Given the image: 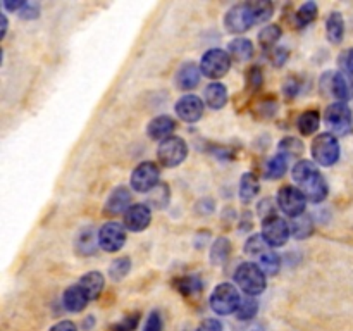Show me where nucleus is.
I'll list each match as a JSON object with an SVG mask.
<instances>
[{
    "instance_id": "ddd939ff",
    "label": "nucleus",
    "mask_w": 353,
    "mask_h": 331,
    "mask_svg": "<svg viewBox=\"0 0 353 331\" xmlns=\"http://www.w3.org/2000/svg\"><path fill=\"white\" fill-rule=\"evenodd\" d=\"M152 210L147 203H133L124 212V228L130 231H145L150 226Z\"/></svg>"
},
{
    "instance_id": "cd10ccee",
    "label": "nucleus",
    "mask_w": 353,
    "mask_h": 331,
    "mask_svg": "<svg viewBox=\"0 0 353 331\" xmlns=\"http://www.w3.org/2000/svg\"><path fill=\"white\" fill-rule=\"evenodd\" d=\"M296 124H299V130L303 137H310V134H314L317 130H319L321 114L314 109L307 110V112H303L302 116L299 117Z\"/></svg>"
},
{
    "instance_id": "c85d7f7f",
    "label": "nucleus",
    "mask_w": 353,
    "mask_h": 331,
    "mask_svg": "<svg viewBox=\"0 0 353 331\" xmlns=\"http://www.w3.org/2000/svg\"><path fill=\"white\" fill-rule=\"evenodd\" d=\"M290 230H292V234L299 240H303V238H309L310 234L314 233V221L309 214H302L299 217H293V221L290 223Z\"/></svg>"
},
{
    "instance_id": "c756f323",
    "label": "nucleus",
    "mask_w": 353,
    "mask_h": 331,
    "mask_svg": "<svg viewBox=\"0 0 353 331\" xmlns=\"http://www.w3.org/2000/svg\"><path fill=\"white\" fill-rule=\"evenodd\" d=\"M278 150V154H281L283 157H286L290 161V159L300 157L303 154V150H305V145H303V141L300 138L286 137L279 141Z\"/></svg>"
},
{
    "instance_id": "de8ad7c7",
    "label": "nucleus",
    "mask_w": 353,
    "mask_h": 331,
    "mask_svg": "<svg viewBox=\"0 0 353 331\" xmlns=\"http://www.w3.org/2000/svg\"><path fill=\"white\" fill-rule=\"evenodd\" d=\"M288 57H290V52L286 50L285 47H276L274 50H272V64H274L276 68L285 66V62L288 61Z\"/></svg>"
},
{
    "instance_id": "c9c22d12",
    "label": "nucleus",
    "mask_w": 353,
    "mask_h": 331,
    "mask_svg": "<svg viewBox=\"0 0 353 331\" xmlns=\"http://www.w3.org/2000/svg\"><path fill=\"white\" fill-rule=\"evenodd\" d=\"M259 312V302L255 300V297H247V299H241L240 307L234 314H236L238 321H250L257 316Z\"/></svg>"
},
{
    "instance_id": "37998d69",
    "label": "nucleus",
    "mask_w": 353,
    "mask_h": 331,
    "mask_svg": "<svg viewBox=\"0 0 353 331\" xmlns=\"http://www.w3.org/2000/svg\"><path fill=\"white\" fill-rule=\"evenodd\" d=\"M143 331H162V317L159 310L150 312V316H148L147 323L143 326Z\"/></svg>"
},
{
    "instance_id": "4468645a",
    "label": "nucleus",
    "mask_w": 353,
    "mask_h": 331,
    "mask_svg": "<svg viewBox=\"0 0 353 331\" xmlns=\"http://www.w3.org/2000/svg\"><path fill=\"white\" fill-rule=\"evenodd\" d=\"M330 88V93L338 99V102H347V100L353 99V76L347 74V72L340 71L330 74V83L323 79V86Z\"/></svg>"
},
{
    "instance_id": "412c9836",
    "label": "nucleus",
    "mask_w": 353,
    "mask_h": 331,
    "mask_svg": "<svg viewBox=\"0 0 353 331\" xmlns=\"http://www.w3.org/2000/svg\"><path fill=\"white\" fill-rule=\"evenodd\" d=\"M203 95H205L207 107H210L214 110H219L228 103L230 93H228V88L223 83H210V85H207Z\"/></svg>"
},
{
    "instance_id": "7c9ffc66",
    "label": "nucleus",
    "mask_w": 353,
    "mask_h": 331,
    "mask_svg": "<svg viewBox=\"0 0 353 331\" xmlns=\"http://www.w3.org/2000/svg\"><path fill=\"white\" fill-rule=\"evenodd\" d=\"M286 171H288V159L283 157L281 154H276L265 164L264 174L268 179H279L286 174Z\"/></svg>"
},
{
    "instance_id": "4c0bfd02",
    "label": "nucleus",
    "mask_w": 353,
    "mask_h": 331,
    "mask_svg": "<svg viewBox=\"0 0 353 331\" xmlns=\"http://www.w3.org/2000/svg\"><path fill=\"white\" fill-rule=\"evenodd\" d=\"M131 271V259L130 257H119L110 264L109 268V276L114 281H121V279L126 278Z\"/></svg>"
},
{
    "instance_id": "f8f14e48",
    "label": "nucleus",
    "mask_w": 353,
    "mask_h": 331,
    "mask_svg": "<svg viewBox=\"0 0 353 331\" xmlns=\"http://www.w3.org/2000/svg\"><path fill=\"white\" fill-rule=\"evenodd\" d=\"M124 243H126V230H124V224L109 221V223H105L99 230V245L105 252L121 250L124 247Z\"/></svg>"
},
{
    "instance_id": "72a5a7b5",
    "label": "nucleus",
    "mask_w": 353,
    "mask_h": 331,
    "mask_svg": "<svg viewBox=\"0 0 353 331\" xmlns=\"http://www.w3.org/2000/svg\"><path fill=\"white\" fill-rule=\"evenodd\" d=\"M169 199H171V190H169V185H164V183H159L154 190L148 195V205L157 207V209H164L169 203Z\"/></svg>"
},
{
    "instance_id": "5701e85b",
    "label": "nucleus",
    "mask_w": 353,
    "mask_h": 331,
    "mask_svg": "<svg viewBox=\"0 0 353 331\" xmlns=\"http://www.w3.org/2000/svg\"><path fill=\"white\" fill-rule=\"evenodd\" d=\"M261 190V181L254 172H245L240 181V200L243 203H250Z\"/></svg>"
},
{
    "instance_id": "f704fd0d",
    "label": "nucleus",
    "mask_w": 353,
    "mask_h": 331,
    "mask_svg": "<svg viewBox=\"0 0 353 331\" xmlns=\"http://www.w3.org/2000/svg\"><path fill=\"white\" fill-rule=\"evenodd\" d=\"M259 265L265 272V276H276L279 272V269H281V259H279V255L276 252L269 250L259 259Z\"/></svg>"
},
{
    "instance_id": "2eb2a0df",
    "label": "nucleus",
    "mask_w": 353,
    "mask_h": 331,
    "mask_svg": "<svg viewBox=\"0 0 353 331\" xmlns=\"http://www.w3.org/2000/svg\"><path fill=\"white\" fill-rule=\"evenodd\" d=\"M176 114L185 123H196L203 116V100L196 95H185L176 102Z\"/></svg>"
},
{
    "instance_id": "4be33fe9",
    "label": "nucleus",
    "mask_w": 353,
    "mask_h": 331,
    "mask_svg": "<svg viewBox=\"0 0 353 331\" xmlns=\"http://www.w3.org/2000/svg\"><path fill=\"white\" fill-rule=\"evenodd\" d=\"M174 286L183 297H196V295H200L203 290L202 279H200V276H196V274L181 276V278L176 279Z\"/></svg>"
},
{
    "instance_id": "dca6fc26",
    "label": "nucleus",
    "mask_w": 353,
    "mask_h": 331,
    "mask_svg": "<svg viewBox=\"0 0 353 331\" xmlns=\"http://www.w3.org/2000/svg\"><path fill=\"white\" fill-rule=\"evenodd\" d=\"M131 203V192L126 186H117L112 190V193L109 195L105 202V209L103 212L107 216H117V214H124L130 209Z\"/></svg>"
},
{
    "instance_id": "bb28decb",
    "label": "nucleus",
    "mask_w": 353,
    "mask_h": 331,
    "mask_svg": "<svg viewBox=\"0 0 353 331\" xmlns=\"http://www.w3.org/2000/svg\"><path fill=\"white\" fill-rule=\"evenodd\" d=\"M97 238L99 234H95V231L92 228H85L81 233L76 238V248H78V254L81 255H93L97 252Z\"/></svg>"
},
{
    "instance_id": "9b49d317",
    "label": "nucleus",
    "mask_w": 353,
    "mask_h": 331,
    "mask_svg": "<svg viewBox=\"0 0 353 331\" xmlns=\"http://www.w3.org/2000/svg\"><path fill=\"white\" fill-rule=\"evenodd\" d=\"M324 119L331 131L336 134H348L352 130V110L347 102H334L326 109Z\"/></svg>"
},
{
    "instance_id": "3c124183",
    "label": "nucleus",
    "mask_w": 353,
    "mask_h": 331,
    "mask_svg": "<svg viewBox=\"0 0 353 331\" xmlns=\"http://www.w3.org/2000/svg\"><path fill=\"white\" fill-rule=\"evenodd\" d=\"M26 6V2H23V0H17V2H2V7L3 9L10 10V12H16V10H23V7Z\"/></svg>"
},
{
    "instance_id": "f3484780",
    "label": "nucleus",
    "mask_w": 353,
    "mask_h": 331,
    "mask_svg": "<svg viewBox=\"0 0 353 331\" xmlns=\"http://www.w3.org/2000/svg\"><path fill=\"white\" fill-rule=\"evenodd\" d=\"M174 130H176V121L172 119L171 116H168V114H165V116L154 117V119L148 123L147 133L152 140L164 141L165 138L172 137Z\"/></svg>"
},
{
    "instance_id": "09e8293b",
    "label": "nucleus",
    "mask_w": 353,
    "mask_h": 331,
    "mask_svg": "<svg viewBox=\"0 0 353 331\" xmlns=\"http://www.w3.org/2000/svg\"><path fill=\"white\" fill-rule=\"evenodd\" d=\"M196 331H223V324H221L219 319H205L200 323V326L196 328Z\"/></svg>"
},
{
    "instance_id": "79ce46f5",
    "label": "nucleus",
    "mask_w": 353,
    "mask_h": 331,
    "mask_svg": "<svg viewBox=\"0 0 353 331\" xmlns=\"http://www.w3.org/2000/svg\"><path fill=\"white\" fill-rule=\"evenodd\" d=\"M247 83L252 86V90H259L264 83V72L259 66H252L247 72Z\"/></svg>"
},
{
    "instance_id": "aec40b11",
    "label": "nucleus",
    "mask_w": 353,
    "mask_h": 331,
    "mask_svg": "<svg viewBox=\"0 0 353 331\" xmlns=\"http://www.w3.org/2000/svg\"><path fill=\"white\" fill-rule=\"evenodd\" d=\"M78 285L85 290V293L88 295L90 300L99 299L100 293H102L103 286H105V278H103L102 272L99 271H90L86 274L81 276V279L78 281Z\"/></svg>"
},
{
    "instance_id": "58836bf2",
    "label": "nucleus",
    "mask_w": 353,
    "mask_h": 331,
    "mask_svg": "<svg viewBox=\"0 0 353 331\" xmlns=\"http://www.w3.org/2000/svg\"><path fill=\"white\" fill-rule=\"evenodd\" d=\"M252 6H254V14L257 24L268 23L272 17V14H274V6L271 2H265V0H262V2H252Z\"/></svg>"
},
{
    "instance_id": "473e14b6",
    "label": "nucleus",
    "mask_w": 353,
    "mask_h": 331,
    "mask_svg": "<svg viewBox=\"0 0 353 331\" xmlns=\"http://www.w3.org/2000/svg\"><path fill=\"white\" fill-rule=\"evenodd\" d=\"M317 14H319V7L316 2H305L295 14L296 26L305 28L309 24H312L317 19Z\"/></svg>"
},
{
    "instance_id": "c03bdc74",
    "label": "nucleus",
    "mask_w": 353,
    "mask_h": 331,
    "mask_svg": "<svg viewBox=\"0 0 353 331\" xmlns=\"http://www.w3.org/2000/svg\"><path fill=\"white\" fill-rule=\"evenodd\" d=\"M340 68L343 72L353 76V48H348L340 55Z\"/></svg>"
},
{
    "instance_id": "a18cd8bd",
    "label": "nucleus",
    "mask_w": 353,
    "mask_h": 331,
    "mask_svg": "<svg viewBox=\"0 0 353 331\" xmlns=\"http://www.w3.org/2000/svg\"><path fill=\"white\" fill-rule=\"evenodd\" d=\"M19 16L23 17V19H37L38 16H40V6H38L37 2H26V6L23 7V10L19 12Z\"/></svg>"
},
{
    "instance_id": "6e6552de",
    "label": "nucleus",
    "mask_w": 353,
    "mask_h": 331,
    "mask_svg": "<svg viewBox=\"0 0 353 331\" xmlns=\"http://www.w3.org/2000/svg\"><path fill=\"white\" fill-rule=\"evenodd\" d=\"M159 179H161V171H159L157 164L152 161H145L133 169L130 181L134 192L150 193L161 183Z\"/></svg>"
},
{
    "instance_id": "8fccbe9b",
    "label": "nucleus",
    "mask_w": 353,
    "mask_h": 331,
    "mask_svg": "<svg viewBox=\"0 0 353 331\" xmlns=\"http://www.w3.org/2000/svg\"><path fill=\"white\" fill-rule=\"evenodd\" d=\"M50 331H78L76 324L72 321H61V323L54 324L50 328Z\"/></svg>"
},
{
    "instance_id": "393cba45",
    "label": "nucleus",
    "mask_w": 353,
    "mask_h": 331,
    "mask_svg": "<svg viewBox=\"0 0 353 331\" xmlns=\"http://www.w3.org/2000/svg\"><path fill=\"white\" fill-rule=\"evenodd\" d=\"M326 34L327 40L333 41V43H340L345 37V21L341 12L334 10V12L330 14L326 21Z\"/></svg>"
},
{
    "instance_id": "5fc2aeb1",
    "label": "nucleus",
    "mask_w": 353,
    "mask_h": 331,
    "mask_svg": "<svg viewBox=\"0 0 353 331\" xmlns=\"http://www.w3.org/2000/svg\"><path fill=\"white\" fill-rule=\"evenodd\" d=\"M247 331H265V330H264V326H261V324H257V326H252L250 330H247Z\"/></svg>"
},
{
    "instance_id": "9d476101",
    "label": "nucleus",
    "mask_w": 353,
    "mask_h": 331,
    "mask_svg": "<svg viewBox=\"0 0 353 331\" xmlns=\"http://www.w3.org/2000/svg\"><path fill=\"white\" fill-rule=\"evenodd\" d=\"M262 237L268 241L269 247H283L292 237L290 223L279 216L268 217L262 221Z\"/></svg>"
},
{
    "instance_id": "2f4dec72",
    "label": "nucleus",
    "mask_w": 353,
    "mask_h": 331,
    "mask_svg": "<svg viewBox=\"0 0 353 331\" xmlns=\"http://www.w3.org/2000/svg\"><path fill=\"white\" fill-rule=\"evenodd\" d=\"M281 34L283 31L278 24H269V26L262 28V30L259 31V43H261V47L264 48V50H271V48L276 47V43L279 41Z\"/></svg>"
},
{
    "instance_id": "0eeeda50",
    "label": "nucleus",
    "mask_w": 353,
    "mask_h": 331,
    "mask_svg": "<svg viewBox=\"0 0 353 331\" xmlns=\"http://www.w3.org/2000/svg\"><path fill=\"white\" fill-rule=\"evenodd\" d=\"M231 69V55L223 48H210L200 61V71L210 79H219L226 76Z\"/></svg>"
},
{
    "instance_id": "f03ea898",
    "label": "nucleus",
    "mask_w": 353,
    "mask_h": 331,
    "mask_svg": "<svg viewBox=\"0 0 353 331\" xmlns=\"http://www.w3.org/2000/svg\"><path fill=\"white\" fill-rule=\"evenodd\" d=\"M234 281L247 297H257L268 288V276L255 262H241L234 271Z\"/></svg>"
},
{
    "instance_id": "f257e3e1",
    "label": "nucleus",
    "mask_w": 353,
    "mask_h": 331,
    "mask_svg": "<svg viewBox=\"0 0 353 331\" xmlns=\"http://www.w3.org/2000/svg\"><path fill=\"white\" fill-rule=\"evenodd\" d=\"M292 176L296 183V188L305 195L307 200L314 203H321L327 199L330 186L326 178L319 171L312 161H299L292 169Z\"/></svg>"
},
{
    "instance_id": "864d4df0",
    "label": "nucleus",
    "mask_w": 353,
    "mask_h": 331,
    "mask_svg": "<svg viewBox=\"0 0 353 331\" xmlns=\"http://www.w3.org/2000/svg\"><path fill=\"white\" fill-rule=\"evenodd\" d=\"M6 33H7V16L6 14H2V33H0V38H6Z\"/></svg>"
},
{
    "instance_id": "a878e982",
    "label": "nucleus",
    "mask_w": 353,
    "mask_h": 331,
    "mask_svg": "<svg viewBox=\"0 0 353 331\" xmlns=\"http://www.w3.org/2000/svg\"><path fill=\"white\" fill-rule=\"evenodd\" d=\"M231 255V241L228 238L221 237L210 247V262L214 265H223Z\"/></svg>"
},
{
    "instance_id": "603ef678",
    "label": "nucleus",
    "mask_w": 353,
    "mask_h": 331,
    "mask_svg": "<svg viewBox=\"0 0 353 331\" xmlns=\"http://www.w3.org/2000/svg\"><path fill=\"white\" fill-rule=\"evenodd\" d=\"M93 324H95V319H93V316H88V317H86L85 323H83V330H85V331L92 330Z\"/></svg>"
},
{
    "instance_id": "a19ab883",
    "label": "nucleus",
    "mask_w": 353,
    "mask_h": 331,
    "mask_svg": "<svg viewBox=\"0 0 353 331\" xmlns=\"http://www.w3.org/2000/svg\"><path fill=\"white\" fill-rule=\"evenodd\" d=\"M276 209H278V207H276V202L272 199H262L257 205V212L259 216L262 217V221L268 219V217L278 216V214H276Z\"/></svg>"
},
{
    "instance_id": "e433bc0d",
    "label": "nucleus",
    "mask_w": 353,
    "mask_h": 331,
    "mask_svg": "<svg viewBox=\"0 0 353 331\" xmlns=\"http://www.w3.org/2000/svg\"><path fill=\"white\" fill-rule=\"evenodd\" d=\"M245 252L248 255H255V257L261 259L265 252H269V243L264 240V237L261 234H252L250 238L245 243Z\"/></svg>"
},
{
    "instance_id": "ea45409f",
    "label": "nucleus",
    "mask_w": 353,
    "mask_h": 331,
    "mask_svg": "<svg viewBox=\"0 0 353 331\" xmlns=\"http://www.w3.org/2000/svg\"><path fill=\"white\" fill-rule=\"evenodd\" d=\"M140 323V314H130L112 326V331H134Z\"/></svg>"
},
{
    "instance_id": "39448f33",
    "label": "nucleus",
    "mask_w": 353,
    "mask_h": 331,
    "mask_svg": "<svg viewBox=\"0 0 353 331\" xmlns=\"http://www.w3.org/2000/svg\"><path fill=\"white\" fill-rule=\"evenodd\" d=\"M188 157V145L181 137H169L157 147V159L164 168H178Z\"/></svg>"
},
{
    "instance_id": "1a4fd4ad",
    "label": "nucleus",
    "mask_w": 353,
    "mask_h": 331,
    "mask_svg": "<svg viewBox=\"0 0 353 331\" xmlns=\"http://www.w3.org/2000/svg\"><path fill=\"white\" fill-rule=\"evenodd\" d=\"M307 199L296 186L285 185L278 192V207L290 217H299L305 214Z\"/></svg>"
},
{
    "instance_id": "20e7f679",
    "label": "nucleus",
    "mask_w": 353,
    "mask_h": 331,
    "mask_svg": "<svg viewBox=\"0 0 353 331\" xmlns=\"http://www.w3.org/2000/svg\"><path fill=\"white\" fill-rule=\"evenodd\" d=\"M340 141L333 133H321L312 141V157L316 164L331 168L340 159Z\"/></svg>"
},
{
    "instance_id": "49530a36",
    "label": "nucleus",
    "mask_w": 353,
    "mask_h": 331,
    "mask_svg": "<svg viewBox=\"0 0 353 331\" xmlns=\"http://www.w3.org/2000/svg\"><path fill=\"white\" fill-rule=\"evenodd\" d=\"M300 92V83L296 78H288L283 85V93H285L288 99H295Z\"/></svg>"
},
{
    "instance_id": "7ed1b4c3",
    "label": "nucleus",
    "mask_w": 353,
    "mask_h": 331,
    "mask_svg": "<svg viewBox=\"0 0 353 331\" xmlns=\"http://www.w3.org/2000/svg\"><path fill=\"white\" fill-rule=\"evenodd\" d=\"M210 309L217 314V316H228V314L236 312L238 307L241 303L240 292L234 285L231 283H221L214 288V292L210 293Z\"/></svg>"
},
{
    "instance_id": "423d86ee",
    "label": "nucleus",
    "mask_w": 353,
    "mask_h": 331,
    "mask_svg": "<svg viewBox=\"0 0 353 331\" xmlns=\"http://www.w3.org/2000/svg\"><path fill=\"white\" fill-rule=\"evenodd\" d=\"M254 24H257L254 14V6L252 2H243L236 3V6L231 7L226 12V17H224V26L230 33L241 34L245 31L250 30Z\"/></svg>"
},
{
    "instance_id": "a211bd4d",
    "label": "nucleus",
    "mask_w": 353,
    "mask_h": 331,
    "mask_svg": "<svg viewBox=\"0 0 353 331\" xmlns=\"http://www.w3.org/2000/svg\"><path fill=\"white\" fill-rule=\"evenodd\" d=\"M90 299L85 293V290L76 283V285H71L62 295V303H64L65 310L69 312H81L86 305H88Z\"/></svg>"
},
{
    "instance_id": "b1692460",
    "label": "nucleus",
    "mask_w": 353,
    "mask_h": 331,
    "mask_svg": "<svg viewBox=\"0 0 353 331\" xmlns=\"http://www.w3.org/2000/svg\"><path fill=\"white\" fill-rule=\"evenodd\" d=\"M255 48L254 43L247 38H234L233 41H230L228 45V54L231 55V59H236V61H248L254 55Z\"/></svg>"
},
{
    "instance_id": "6ab92c4d",
    "label": "nucleus",
    "mask_w": 353,
    "mask_h": 331,
    "mask_svg": "<svg viewBox=\"0 0 353 331\" xmlns=\"http://www.w3.org/2000/svg\"><path fill=\"white\" fill-rule=\"evenodd\" d=\"M200 76H202L200 66H196L195 62H185L176 74V85L179 90H193L199 86Z\"/></svg>"
}]
</instances>
